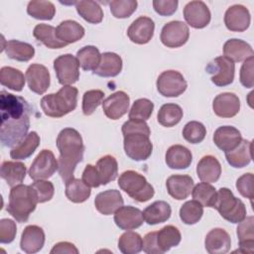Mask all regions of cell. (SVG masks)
Listing matches in <instances>:
<instances>
[{
  "label": "cell",
  "instance_id": "10",
  "mask_svg": "<svg viewBox=\"0 0 254 254\" xmlns=\"http://www.w3.org/2000/svg\"><path fill=\"white\" fill-rule=\"evenodd\" d=\"M206 71L211 73V81L217 86H226L233 82L235 64L224 56H219L206 66Z\"/></svg>",
  "mask_w": 254,
  "mask_h": 254
},
{
  "label": "cell",
  "instance_id": "36",
  "mask_svg": "<svg viewBox=\"0 0 254 254\" xmlns=\"http://www.w3.org/2000/svg\"><path fill=\"white\" fill-rule=\"evenodd\" d=\"M33 36L37 41L49 49H62L67 44L59 40L56 34V28L48 24H38L35 26Z\"/></svg>",
  "mask_w": 254,
  "mask_h": 254
},
{
  "label": "cell",
  "instance_id": "53",
  "mask_svg": "<svg viewBox=\"0 0 254 254\" xmlns=\"http://www.w3.org/2000/svg\"><path fill=\"white\" fill-rule=\"evenodd\" d=\"M17 233V226L14 220L9 218H2L0 220V242L8 244L14 241Z\"/></svg>",
  "mask_w": 254,
  "mask_h": 254
},
{
  "label": "cell",
  "instance_id": "21",
  "mask_svg": "<svg viewBox=\"0 0 254 254\" xmlns=\"http://www.w3.org/2000/svg\"><path fill=\"white\" fill-rule=\"evenodd\" d=\"M204 247L209 254L227 253L231 247L230 235L223 228H213L205 236Z\"/></svg>",
  "mask_w": 254,
  "mask_h": 254
},
{
  "label": "cell",
  "instance_id": "11",
  "mask_svg": "<svg viewBox=\"0 0 254 254\" xmlns=\"http://www.w3.org/2000/svg\"><path fill=\"white\" fill-rule=\"evenodd\" d=\"M59 168L58 160L51 150H42L34 159L29 169L32 180H47L51 178Z\"/></svg>",
  "mask_w": 254,
  "mask_h": 254
},
{
  "label": "cell",
  "instance_id": "58",
  "mask_svg": "<svg viewBox=\"0 0 254 254\" xmlns=\"http://www.w3.org/2000/svg\"><path fill=\"white\" fill-rule=\"evenodd\" d=\"M147 254H162L157 243V232H148L143 238V249Z\"/></svg>",
  "mask_w": 254,
  "mask_h": 254
},
{
  "label": "cell",
  "instance_id": "41",
  "mask_svg": "<svg viewBox=\"0 0 254 254\" xmlns=\"http://www.w3.org/2000/svg\"><path fill=\"white\" fill-rule=\"evenodd\" d=\"M184 115L183 109L176 103H166L161 106L157 114L159 124L164 127H173L180 123Z\"/></svg>",
  "mask_w": 254,
  "mask_h": 254
},
{
  "label": "cell",
  "instance_id": "30",
  "mask_svg": "<svg viewBox=\"0 0 254 254\" xmlns=\"http://www.w3.org/2000/svg\"><path fill=\"white\" fill-rule=\"evenodd\" d=\"M236 230L239 241V250L237 251L252 254L254 249V217H245L238 223Z\"/></svg>",
  "mask_w": 254,
  "mask_h": 254
},
{
  "label": "cell",
  "instance_id": "29",
  "mask_svg": "<svg viewBox=\"0 0 254 254\" xmlns=\"http://www.w3.org/2000/svg\"><path fill=\"white\" fill-rule=\"evenodd\" d=\"M223 55L233 63H239L253 57V49L243 40L230 39L227 40L223 45Z\"/></svg>",
  "mask_w": 254,
  "mask_h": 254
},
{
  "label": "cell",
  "instance_id": "42",
  "mask_svg": "<svg viewBox=\"0 0 254 254\" xmlns=\"http://www.w3.org/2000/svg\"><path fill=\"white\" fill-rule=\"evenodd\" d=\"M26 76L20 69L12 66H3L0 69V82L3 86L14 91H21L25 85Z\"/></svg>",
  "mask_w": 254,
  "mask_h": 254
},
{
  "label": "cell",
  "instance_id": "6",
  "mask_svg": "<svg viewBox=\"0 0 254 254\" xmlns=\"http://www.w3.org/2000/svg\"><path fill=\"white\" fill-rule=\"evenodd\" d=\"M118 186L138 202L148 201L155 194V190L147 179L133 170L125 171L119 176Z\"/></svg>",
  "mask_w": 254,
  "mask_h": 254
},
{
  "label": "cell",
  "instance_id": "59",
  "mask_svg": "<svg viewBox=\"0 0 254 254\" xmlns=\"http://www.w3.org/2000/svg\"><path fill=\"white\" fill-rule=\"evenodd\" d=\"M78 249L76 246L67 241H62L54 245L52 250L50 251L51 254H78Z\"/></svg>",
  "mask_w": 254,
  "mask_h": 254
},
{
  "label": "cell",
  "instance_id": "1",
  "mask_svg": "<svg viewBox=\"0 0 254 254\" xmlns=\"http://www.w3.org/2000/svg\"><path fill=\"white\" fill-rule=\"evenodd\" d=\"M32 107L21 96L5 90L0 92V141L2 146L13 148L28 135Z\"/></svg>",
  "mask_w": 254,
  "mask_h": 254
},
{
  "label": "cell",
  "instance_id": "18",
  "mask_svg": "<svg viewBox=\"0 0 254 254\" xmlns=\"http://www.w3.org/2000/svg\"><path fill=\"white\" fill-rule=\"evenodd\" d=\"M212 109L218 117L231 118L239 112L240 100L235 93L222 92L214 97Z\"/></svg>",
  "mask_w": 254,
  "mask_h": 254
},
{
  "label": "cell",
  "instance_id": "48",
  "mask_svg": "<svg viewBox=\"0 0 254 254\" xmlns=\"http://www.w3.org/2000/svg\"><path fill=\"white\" fill-rule=\"evenodd\" d=\"M154 110V103L148 98H139L134 101L131 109L129 110V119H138L146 121L148 120Z\"/></svg>",
  "mask_w": 254,
  "mask_h": 254
},
{
  "label": "cell",
  "instance_id": "46",
  "mask_svg": "<svg viewBox=\"0 0 254 254\" xmlns=\"http://www.w3.org/2000/svg\"><path fill=\"white\" fill-rule=\"evenodd\" d=\"M191 195L202 206L212 207L216 197V190L209 183L201 182L192 188Z\"/></svg>",
  "mask_w": 254,
  "mask_h": 254
},
{
  "label": "cell",
  "instance_id": "52",
  "mask_svg": "<svg viewBox=\"0 0 254 254\" xmlns=\"http://www.w3.org/2000/svg\"><path fill=\"white\" fill-rule=\"evenodd\" d=\"M30 186L33 190L38 203H43L53 198L55 193V188L52 182L46 180H36Z\"/></svg>",
  "mask_w": 254,
  "mask_h": 254
},
{
  "label": "cell",
  "instance_id": "15",
  "mask_svg": "<svg viewBox=\"0 0 254 254\" xmlns=\"http://www.w3.org/2000/svg\"><path fill=\"white\" fill-rule=\"evenodd\" d=\"M26 80L31 91L37 94H44L51 83V76L49 69L40 64H32L28 66L26 73Z\"/></svg>",
  "mask_w": 254,
  "mask_h": 254
},
{
  "label": "cell",
  "instance_id": "40",
  "mask_svg": "<svg viewBox=\"0 0 254 254\" xmlns=\"http://www.w3.org/2000/svg\"><path fill=\"white\" fill-rule=\"evenodd\" d=\"M96 169L99 175L100 184L105 186L114 181L118 175V163L111 155L101 157L96 163Z\"/></svg>",
  "mask_w": 254,
  "mask_h": 254
},
{
  "label": "cell",
  "instance_id": "56",
  "mask_svg": "<svg viewBox=\"0 0 254 254\" xmlns=\"http://www.w3.org/2000/svg\"><path fill=\"white\" fill-rule=\"evenodd\" d=\"M177 0H154L153 8L160 16H171L178 9Z\"/></svg>",
  "mask_w": 254,
  "mask_h": 254
},
{
  "label": "cell",
  "instance_id": "57",
  "mask_svg": "<svg viewBox=\"0 0 254 254\" xmlns=\"http://www.w3.org/2000/svg\"><path fill=\"white\" fill-rule=\"evenodd\" d=\"M82 182L89 188H98L101 186L96 166L90 164L85 166L82 172Z\"/></svg>",
  "mask_w": 254,
  "mask_h": 254
},
{
  "label": "cell",
  "instance_id": "4",
  "mask_svg": "<svg viewBox=\"0 0 254 254\" xmlns=\"http://www.w3.org/2000/svg\"><path fill=\"white\" fill-rule=\"evenodd\" d=\"M78 90L71 85H64L58 92L42 97L41 108L49 117L61 118L73 111L77 105Z\"/></svg>",
  "mask_w": 254,
  "mask_h": 254
},
{
  "label": "cell",
  "instance_id": "24",
  "mask_svg": "<svg viewBox=\"0 0 254 254\" xmlns=\"http://www.w3.org/2000/svg\"><path fill=\"white\" fill-rule=\"evenodd\" d=\"M123 197L117 190H107L99 192L94 198V205L98 212L103 215L113 214L123 205Z\"/></svg>",
  "mask_w": 254,
  "mask_h": 254
},
{
  "label": "cell",
  "instance_id": "38",
  "mask_svg": "<svg viewBox=\"0 0 254 254\" xmlns=\"http://www.w3.org/2000/svg\"><path fill=\"white\" fill-rule=\"evenodd\" d=\"M181 240V232L179 228L174 225H166L157 232V243L162 253H165L171 248L178 246Z\"/></svg>",
  "mask_w": 254,
  "mask_h": 254
},
{
  "label": "cell",
  "instance_id": "16",
  "mask_svg": "<svg viewBox=\"0 0 254 254\" xmlns=\"http://www.w3.org/2000/svg\"><path fill=\"white\" fill-rule=\"evenodd\" d=\"M251 22L249 10L240 4H235L227 8L224 14L225 27L231 32L246 31Z\"/></svg>",
  "mask_w": 254,
  "mask_h": 254
},
{
  "label": "cell",
  "instance_id": "23",
  "mask_svg": "<svg viewBox=\"0 0 254 254\" xmlns=\"http://www.w3.org/2000/svg\"><path fill=\"white\" fill-rule=\"evenodd\" d=\"M193 180L188 175H172L167 179L168 193L177 200L186 199L193 188Z\"/></svg>",
  "mask_w": 254,
  "mask_h": 254
},
{
  "label": "cell",
  "instance_id": "47",
  "mask_svg": "<svg viewBox=\"0 0 254 254\" xmlns=\"http://www.w3.org/2000/svg\"><path fill=\"white\" fill-rule=\"evenodd\" d=\"M203 214V206L196 200H188L180 208V218L188 225L198 222Z\"/></svg>",
  "mask_w": 254,
  "mask_h": 254
},
{
  "label": "cell",
  "instance_id": "17",
  "mask_svg": "<svg viewBox=\"0 0 254 254\" xmlns=\"http://www.w3.org/2000/svg\"><path fill=\"white\" fill-rule=\"evenodd\" d=\"M129 95L122 91H116L105 98L102 102V109L106 117L111 120H117L125 115L129 109Z\"/></svg>",
  "mask_w": 254,
  "mask_h": 254
},
{
  "label": "cell",
  "instance_id": "33",
  "mask_svg": "<svg viewBox=\"0 0 254 254\" xmlns=\"http://www.w3.org/2000/svg\"><path fill=\"white\" fill-rule=\"evenodd\" d=\"M84 33V28L74 20H64L56 28V34L59 40L67 45L82 39Z\"/></svg>",
  "mask_w": 254,
  "mask_h": 254
},
{
  "label": "cell",
  "instance_id": "32",
  "mask_svg": "<svg viewBox=\"0 0 254 254\" xmlns=\"http://www.w3.org/2000/svg\"><path fill=\"white\" fill-rule=\"evenodd\" d=\"M26 166L17 161H4L1 165L0 176L11 188L23 183L26 177Z\"/></svg>",
  "mask_w": 254,
  "mask_h": 254
},
{
  "label": "cell",
  "instance_id": "26",
  "mask_svg": "<svg viewBox=\"0 0 254 254\" xmlns=\"http://www.w3.org/2000/svg\"><path fill=\"white\" fill-rule=\"evenodd\" d=\"M165 161L170 169L183 170L190 166L192 154L187 147L177 144L171 146L167 150Z\"/></svg>",
  "mask_w": 254,
  "mask_h": 254
},
{
  "label": "cell",
  "instance_id": "44",
  "mask_svg": "<svg viewBox=\"0 0 254 254\" xmlns=\"http://www.w3.org/2000/svg\"><path fill=\"white\" fill-rule=\"evenodd\" d=\"M101 54L95 46H85L77 51L76 59L84 70H94L100 62Z\"/></svg>",
  "mask_w": 254,
  "mask_h": 254
},
{
  "label": "cell",
  "instance_id": "7",
  "mask_svg": "<svg viewBox=\"0 0 254 254\" xmlns=\"http://www.w3.org/2000/svg\"><path fill=\"white\" fill-rule=\"evenodd\" d=\"M220 216L231 223H239L246 217V206L244 202L235 197L227 188L216 190V197L212 205Z\"/></svg>",
  "mask_w": 254,
  "mask_h": 254
},
{
  "label": "cell",
  "instance_id": "27",
  "mask_svg": "<svg viewBox=\"0 0 254 254\" xmlns=\"http://www.w3.org/2000/svg\"><path fill=\"white\" fill-rule=\"evenodd\" d=\"M122 59L115 53L106 52L101 54L98 66L92 71L101 77H114L122 70Z\"/></svg>",
  "mask_w": 254,
  "mask_h": 254
},
{
  "label": "cell",
  "instance_id": "25",
  "mask_svg": "<svg viewBox=\"0 0 254 254\" xmlns=\"http://www.w3.org/2000/svg\"><path fill=\"white\" fill-rule=\"evenodd\" d=\"M196 175L201 182L215 183L221 175V166L219 161L211 156H203L196 165Z\"/></svg>",
  "mask_w": 254,
  "mask_h": 254
},
{
  "label": "cell",
  "instance_id": "3",
  "mask_svg": "<svg viewBox=\"0 0 254 254\" xmlns=\"http://www.w3.org/2000/svg\"><path fill=\"white\" fill-rule=\"evenodd\" d=\"M124 141V151L127 157L140 162L147 160L153 151V144L150 140L151 130L146 121L129 119L121 128Z\"/></svg>",
  "mask_w": 254,
  "mask_h": 254
},
{
  "label": "cell",
  "instance_id": "43",
  "mask_svg": "<svg viewBox=\"0 0 254 254\" xmlns=\"http://www.w3.org/2000/svg\"><path fill=\"white\" fill-rule=\"evenodd\" d=\"M118 249L123 254H137L143 249V239L137 232L126 231L118 239Z\"/></svg>",
  "mask_w": 254,
  "mask_h": 254
},
{
  "label": "cell",
  "instance_id": "9",
  "mask_svg": "<svg viewBox=\"0 0 254 254\" xmlns=\"http://www.w3.org/2000/svg\"><path fill=\"white\" fill-rule=\"evenodd\" d=\"M79 63L76 57L70 54L59 56L54 61V69L62 85H70L79 78Z\"/></svg>",
  "mask_w": 254,
  "mask_h": 254
},
{
  "label": "cell",
  "instance_id": "34",
  "mask_svg": "<svg viewBox=\"0 0 254 254\" xmlns=\"http://www.w3.org/2000/svg\"><path fill=\"white\" fill-rule=\"evenodd\" d=\"M40 136L37 132L32 131L29 132L28 135L22 140L18 145L14 146L10 151V157L11 159L17 161V160H25L31 157L36 149L40 145Z\"/></svg>",
  "mask_w": 254,
  "mask_h": 254
},
{
  "label": "cell",
  "instance_id": "20",
  "mask_svg": "<svg viewBox=\"0 0 254 254\" xmlns=\"http://www.w3.org/2000/svg\"><path fill=\"white\" fill-rule=\"evenodd\" d=\"M45 244V232L38 225H28L22 232L20 248L28 254L39 252Z\"/></svg>",
  "mask_w": 254,
  "mask_h": 254
},
{
  "label": "cell",
  "instance_id": "8",
  "mask_svg": "<svg viewBox=\"0 0 254 254\" xmlns=\"http://www.w3.org/2000/svg\"><path fill=\"white\" fill-rule=\"evenodd\" d=\"M156 84L159 93L165 97H178L183 94L188 87L184 75L174 69L163 71L158 76Z\"/></svg>",
  "mask_w": 254,
  "mask_h": 254
},
{
  "label": "cell",
  "instance_id": "35",
  "mask_svg": "<svg viewBox=\"0 0 254 254\" xmlns=\"http://www.w3.org/2000/svg\"><path fill=\"white\" fill-rule=\"evenodd\" d=\"M2 50L8 58L18 62H28L35 56V49L32 45L18 40H10L5 42Z\"/></svg>",
  "mask_w": 254,
  "mask_h": 254
},
{
  "label": "cell",
  "instance_id": "22",
  "mask_svg": "<svg viewBox=\"0 0 254 254\" xmlns=\"http://www.w3.org/2000/svg\"><path fill=\"white\" fill-rule=\"evenodd\" d=\"M240 131L233 126H220L213 134V142L224 153L235 149L241 142Z\"/></svg>",
  "mask_w": 254,
  "mask_h": 254
},
{
  "label": "cell",
  "instance_id": "14",
  "mask_svg": "<svg viewBox=\"0 0 254 254\" xmlns=\"http://www.w3.org/2000/svg\"><path fill=\"white\" fill-rule=\"evenodd\" d=\"M155 23L147 16H140L135 19L127 30V36L131 42L144 45L151 41L154 36Z\"/></svg>",
  "mask_w": 254,
  "mask_h": 254
},
{
  "label": "cell",
  "instance_id": "37",
  "mask_svg": "<svg viewBox=\"0 0 254 254\" xmlns=\"http://www.w3.org/2000/svg\"><path fill=\"white\" fill-rule=\"evenodd\" d=\"M78 15L90 24H99L103 19V11L100 5L91 0H81L74 3Z\"/></svg>",
  "mask_w": 254,
  "mask_h": 254
},
{
  "label": "cell",
  "instance_id": "28",
  "mask_svg": "<svg viewBox=\"0 0 254 254\" xmlns=\"http://www.w3.org/2000/svg\"><path fill=\"white\" fill-rule=\"evenodd\" d=\"M227 163L233 168H244L252 160V142L242 139L240 144L233 150L225 153Z\"/></svg>",
  "mask_w": 254,
  "mask_h": 254
},
{
  "label": "cell",
  "instance_id": "19",
  "mask_svg": "<svg viewBox=\"0 0 254 254\" xmlns=\"http://www.w3.org/2000/svg\"><path fill=\"white\" fill-rule=\"evenodd\" d=\"M114 222L122 230L136 229L144 222L143 212L135 206L122 205L114 212Z\"/></svg>",
  "mask_w": 254,
  "mask_h": 254
},
{
  "label": "cell",
  "instance_id": "13",
  "mask_svg": "<svg viewBox=\"0 0 254 254\" xmlns=\"http://www.w3.org/2000/svg\"><path fill=\"white\" fill-rule=\"evenodd\" d=\"M184 18L187 24L190 27L194 29H202L209 24L211 14L203 1L194 0L187 3L185 6Z\"/></svg>",
  "mask_w": 254,
  "mask_h": 254
},
{
  "label": "cell",
  "instance_id": "55",
  "mask_svg": "<svg viewBox=\"0 0 254 254\" xmlns=\"http://www.w3.org/2000/svg\"><path fill=\"white\" fill-rule=\"evenodd\" d=\"M253 64H254V58L250 57L244 61L240 68L239 80H240V83L246 88H252L254 86Z\"/></svg>",
  "mask_w": 254,
  "mask_h": 254
},
{
  "label": "cell",
  "instance_id": "12",
  "mask_svg": "<svg viewBox=\"0 0 254 254\" xmlns=\"http://www.w3.org/2000/svg\"><path fill=\"white\" fill-rule=\"evenodd\" d=\"M190 37V30L182 21H171L164 25L161 31L160 40L167 48H180L184 46Z\"/></svg>",
  "mask_w": 254,
  "mask_h": 254
},
{
  "label": "cell",
  "instance_id": "45",
  "mask_svg": "<svg viewBox=\"0 0 254 254\" xmlns=\"http://www.w3.org/2000/svg\"><path fill=\"white\" fill-rule=\"evenodd\" d=\"M27 13L38 20H52L56 14V7L51 1L34 0L27 6Z\"/></svg>",
  "mask_w": 254,
  "mask_h": 254
},
{
  "label": "cell",
  "instance_id": "39",
  "mask_svg": "<svg viewBox=\"0 0 254 254\" xmlns=\"http://www.w3.org/2000/svg\"><path fill=\"white\" fill-rule=\"evenodd\" d=\"M65 196L74 203H81L87 200L91 194V190L82 180L72 178L65 183Z\"/></svg>",
  "mask_w": 254,
  "mask_h": 254
},
{
  "label": "cell",
  "instance_id": "5",
  "mask_svg": "<svg viewBox=\"0 0 254 254\" xmlns=\"http://www.w3.org/2000/svg\"><path fill=\"white\" fill-rule=\"evenodd\" d=\"M37 199L31 186L18 185L11 188L6 207L8 213L18 222H27L30 214L36 209Z\"/></svg>",
  "mask_w": 254,
  "mask_h": 254
},
{
  "label": "cell",
  "instance_id": "49",
  "mask_svg": "<svg viewBox=\"0 0 254 254\" xmlns=\"http://www.w3.org/2000/svg\"><path fill=\"white\" fill-rule=\"evenodd\" d=\"M136 0H114L109 2L110 12L117 19L129 18L137 9Z\"/></svg>",
  "mask_w": 254,
  "mask_h": 254
},
{
  "label": "cell",
  "instance_id": "50",
  "mask_svg": "<svg viewBox=\"0 0 254 254\" xmlns=\"http://www.w3.org/2000/svg\"><path fill=\"white\" fill-rule=\"evenodd\" d=\"M206 135V129L201 122L190 121L183 129V137L190 144H198L202 142Z\"/></svg>",
  "mask_w": 254,
  "mask_h": 254
},
{
  "label": "cell",
  "instance_id": "31",
  "mask_svg": "<svg viewBox=\"0 0 254 254\" xmlns=\"http://www.w3.org/2000/svg\"><path fill=\"white\" fill-rule=\"evenodd\" d=\"M171 205L165 200H156L143 210L144 220L149 225L163 223L171 217Z\"/></svg>",
  "mask_w": 254,
  "mask_h": 254
},
{
  "label": "cell",
  "instance_id": "2",
  "mask_svg": "<svg viewBox=\"0 0 254 254\" xmlns=\"http://www.w3.org/2000/svg\"><path fill=\"white\" fill-rule=\"evenodd\" d=\"M57 147L60 152L58 171L62 180L66 183L73 178L76 165L83 159V141L77 130L67 127L59 133Z\"/></svg>",
  "mask_w": 254,
  "mask_h": 254
},
{
  "label": "cell",
  "instance_id": "51",
  "mask_svg": "<svg viewBox=\"0 0 254 254\" xmlns=\"http://www.w3.org/2000/svg\"><path fill=\"white\" fill-rule=\"evenodd\" d=\"M104 92L100 89H90L83 93L82 96V112L84 115H91L96 108L102 103Z\"/></svg>",
  "mask_w": 254,
  "mask_h": 254
},
{
  "label": "cell",
  "instance_id": "54",
  "mask_svg": "<svg viewBox=\"0 0 254 254\" xmlns=\"http://www.w3.org/2000/svg\"><path fill=\"white\" fill-rule=\"evenodd\" d=\"M253 174L252 173H246L239 177L236 181V189L239 191V193L250 199L252 201L253 199Z\"/></svg>",
  "mask_w": 254,
  "mask_h": 254
}]
</instances>
